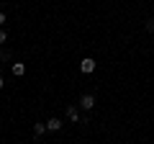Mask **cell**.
Segmentation results:
<instances>
[{"label":"cell","mask_w":154,"mask_h":144,"mask_svg":"<svg viewBox=\"0 0 154 144\" xmlns=\"http://www.w3.org/2000/svg\"><path fill=\"white\" fill-rule=\"evenodd\" d=\"M80 72H85V75L95 72V59H93V57H85V59L80 62Z\"/></svg>","instance_id":"6da1fadb"},{"label":"cell","mask_w":154,"mask_h":144,"mask_svg":"<svg viewBox=\"0 0 154 144\" xmlns=\"http://www.w3.org/2000/svg\"><path fill=\"white\" fill-rule=\"evenodd\" d=\"M80 105H82V108H85V111H90V108H93V105H95V95H82V98H80Z\"/></svg>","instance_id":"7a4b0ae2"},{"label":"cell","mask_w":154,"mask_h":144,"mask_svg":"<svg viewBox=\"0 0 154 144\" xmlns=\"http://www.w3.org/2000/svg\"><path fill=\"white\" fill-rule=\"evenodd\" d=\"M13 75H16V77H23V75H26V64H23V62H13Z\"/></svg>","instance_id":"3957f363"},{"label":"cell","mask_w":154,"mask_h":144,"mask_svg":"<svg viewBox=\"0 0 154 144\" xmlns=\"http://www.w3.org/2000/svg\"><path fill=\"white\" fill-rule=\"evenodd\" d=\"M59 129H62L59 118H49V121H46V131H59Z\"/></svg>","instance_id":"277c9868"},{"label":"cell","mask_w":154,"mask_h":144,"mask_svg":"<svg viewBox=\"0 0 154 144\" xmlns=\"http://www.w3.org/2000/svg\"><path fill=\"white\" fill-rule=\"evenodd\" d=\"M67 118H69L72 124L80 121V113H77V108H72V105H69V108H67Z\"/></svg>","instance_id":"5b68a950"},{"label":"cell","mask_w":154,"mask_h":144,"mask_svg":"<svg viewBox=\"0 0 154 144\" xmlns=\"http://www.w3.org/2000/svg\"><path fill=\"white\" fill-rule=\"evenodd\" d=\"M44 131H46V124H41V121H38V124H33V134H36V136H41Z\"/></svg>","instance_id":"8992f818"},{"label":"cell","mask_w":154,"mask_h":144,"mask_svg":"<svg viewBox=\"0 0 154 144\" xmlns=\"http://www.w3.org/2000/svg\"><path fill=\"white\" fill-rule=\"evenodd\" d=\"M144 28H146V31H149V33H154V18H149V21H146V23H144Z\"/></svg>","instance_id":"52a82bcc"},{"label":"cell","mask_w":154,"mask_h":144,"mask_svg":"<svg viewBox=\"0 0 154 144\" xmlns=\"http://www.w3.org/2000/svg\"><path fill=\"white\" fill-rule=\"evenodd\" d=\"M11 57H13V54H11V52H8V49H3V52H0V62H5V59H11Z\"/></svg>","instance_id":"ba28073f"},{"label":"cell","mask_w":154,"mask_h":144,"mask_svg":"<svg viewBox=\"0 0 154 144\" xmlns=\"http://www.w3.org/2000/svg\"><path fill=\"white\" fill-rule=\"evenodd\" d=\"M5 41H8V33L3 31V28H0V44H5Z\"/></svg>","instance_id":"9c48e42d"},{"label":"cell","mask_w":154,"mask_h":144,"mask_svg":"<svg viewBox=\"0 0 154 144\" xmlns=\"http://www.w3.org/2000/svg\"><path fill=\"white\" fill-rule=\"evenodd\" d=\"M3 26H5V13L0 11V28H3Z\"/></svg>","instance_id":"30bf717a"},{"label":"cell","mask_w":154,"mask_h":144,"mask_svg":"<svg viewBox=\"0 0 154 144\" xmlns=\"http://www.w3.org/2000/svg\"><path fill=\"white\" fill-rule=\"evenodd\" d=\"M3 85H5V80H3V75H0V90H3Z\"/></svg>","instance_id":"8fae6325"}]
</instances>
